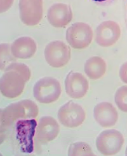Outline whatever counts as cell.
Returning a JSON list of instances; mask_svg holds the SVG:
<instances>
[{
    "mask_svg": "<svg viewBox=\"0 0 127 156\" xmlns=\"http://www.w3.org/2000/svg\"><path fill=\"white\" fill-rule=\"evenodd\" d=\"M31 76V71L26 65L21 63H11L5 68L1 77V90L6 95L19 94L22 92Z\"/></svg>",
    "mask_w": 127,
    "mask_h": 156,
    "instance_id": "6da1fadb",
    "label": "cell"
},
{
    "mask_svg": "<svg viewBox=\"0 0 127 156\" xmlns=\"http://www.w3.org/2000/svg\"><path fill=\"white\" fill-rule=\"evenodd\" d=\"M44 55L46 62L50 66L62 67L66 65L70 59L71 49L62 41H53L45 47Z\"/></svg>",
    "mask_w": 127,
    "mask_h": 156,
    "instance_id": "7a4b0ae2",
    "label": "cell"
},
{
    "mask_svg": "<svg viewBox=\"0 0 127 156\" xmlns=\"http://www.w3.org/2000/svg\"><path fill=\"white\" fill-rule=\"evenodd\" d=\"M122 134L115 129L104 130L97 138L96 144L98 151L105 155H111L118 153L124 143Z\"/></svg>",
    "mask_w": 127,
    "mask_h": 156,
    "instance_id": "3957f363",
    "label": "cell"
},
{
    "mask_svg": "<svg viewBox=\"0 0 127 156\" xmlns=\"http://www.w3.org/2000/svg\"><path fill=\"white\" fill-rule=\"evenodd\" d=\"M37 125L34 119L19 120L16 126V137L24 152L31 153L34 150L33 138Z\"/></svg>",
    "mask_w": 127,
    "mask_h": 156,
    "instance_id": "277c9868",
    "label": "cell"
},
{
    "mask_svg": "<svg viewBox=\"0 0 127 156\" xmlns=\"http://www.w3.org/2000/svg\"><path fill=\"white\" fill-rule=\"evenodd\" d=\"M20 18L22 22L28 26L37 25L43 15L42 0H20Z\"/></svg>",
    "mask_w": 127,
    "mask_h": 156,
    "instance_id": "5b68a950",
    "label": "cell"
},
{
    "mask_svg": "<svg viewBox=\"0 0 127 156\" xmlns=\"http://www.w3.org/2000/svg\"><path fill=\"white\" fill-rule=\"evenodd\" d=\"M67 94L71 97L78 99L83 97L89 89V83L87 79L82 74L70 72L65 81Z\"/></svg>",
    "mask_w": 127,
    "mask_h": 156,
    "instance_id": "8992f818",
    "label": "cell"
},
{
    "mask_svg": "<svg viewBox=\"0 0 127 156\" xmlns=\"http://www.w3.org/2000/svg\"><path fill=\"white\" fill-rule=\"evenodd\" d=\"M61 120L65 126L71 128L78 127L82 124L85 118V113L78 104L70 101L62 108Z\"/></svg>",
    "mask_w": 127,
    "mask_h": 156,
    "instance_id": "52a82bcc",
    "label": "cell"
},
{
    "mask_svg": "<svg viewBox=\"0 0 127 156\" xmlns=\"http://www.w3.org/2000/svg\"><path fill=\"white\" fill-rule=\"evenodd\" d=\"M94 116L97 122L104 127L114 126L118 118L116 108L111 103L108 102L97 104L94 108Z\"/></svg>",
    "mask_w": 127,
    "mask_h": 156,
    "instance_id": "ba28073f",
    "label": "cell"
},
{
    "mask_svg": "<svg viewBox=\"0 0 127 156\" xmlns=\"http://www.w3.org/2000/svg\"><path fill=\"white\" fill-rule=\"evenodd\" d=\"M92 31L86 28H69L66 34V39L69 44L73 48L82 49L87 47L93 40Z\"/></svg>",
    "mask_w": 127,
    "mask_h": 156,
    "instance_id": "9c48e42d",
    "label": "cell"
},
{
    "mask_svg": "<svg viewBox=\"0 0 127 156\" xmlns=\"http://www.w3.org/2000/svg\"><path fill=\"white\" fill-rule=\"evenodd\" d=\"M36 49L35 41L29 37H22L17 39L10 47L11 51L14 57L24 59L32 57Z\"/></svg>",
    "mask_w": 127,
    "mask_h": 156,
    "instance_id": "30bf717a",
    "label": "cell"
},
{
    "mask_svg": "<svg viewBox=\"0 0 127 156\" xmlns=\"http://www.w3.org/2000/svg\"><path fill=\"white\" fill-rule=\"evenodd\" d=\"M34 94L38 96H58L61 88L59 81L55 78L46 77L39 80L34 87Z\"/></svg>",
    "mask_w": 127,
    "mask_h": 156,
    "instance_id": "8fae6325",
    "label": "cell"
},
{
    "mask_svg": "<svg viewBox=\"0 0 127 156\" xmlns=\"http://www.w3.org/2000/svg\"><path fill=\"white\" fill-rule=\"evenodd\" d=\"M84 69L85 73L89 78L96 80L104 75L107 69V64L101 57L93 56L86 60Z\"/></svg>",
    "mask_w": 127,
    "mask_h": 156,
    "instance_id": "7c38bea8",
    "label": "cell"
},
{
    "mask_svg": "<svg viewBox=\"0 0 127 156\" xmlns=\"http://www.w3.org/2000/svg\"><path fill=\"white\" fill-rule=\"evenodd\" d=\"M67 8L63 4L56 3L52 5L47 13V18L49 23L56 27H62L67 22Z\"/></svg>",
    "mask_w": 127,
    "mask_h": 156,
    "instance_id": "4fadbf2b",
    "label": "cell"
},
{
    "mask_svg": "<svg viewBox=\"0 0 127 156\" xmlns=\"http://www.w3.org/2000/svg\"><path fill=\"white\" fill-rule=\"evenodd\" d=\"M120 35V30L116 28H100L97 30L96 41L100 46L108 47L115 44L119 39Z\"/></svg>",
    "mask_w": 127,
    "mask_h": 156,
    "instance_id": "5bb4252c",
    "label": "cell"
},
{
    "mask_svg": "<svg viewBox=\"0 0 127 156\" xmlns=\"http://www.w3.org/2000/svg\"><path fill=\"white\" fill-rule=\"evenodd\" d=\"M69 155L71 156H93L92 148L87 144L78 142L72 144L70 147Z\"/></svg>",
    "mask_w": 127,
    "mask_h": 156,
    "instance_id": "9a60e30c",
    "label": "cell"
},
{
    "mask_svg": "<svg viewBox=\"0 0 127 156\" xmlns=\"http://www.w3.org/2000/svg\"><path fill=\"white\" fill-rule=\"evenodd\" d=\"M115 102L118 108L123 112H127V86L120 87L114 96Z\"/></svg>",
    "mask_w": 127,
    "mask_h": 156,
    "instance_id": "2e32d148",
    "label": "cell"
},
{
    "mask_svg": "<svg viewBox=\"0 0 127 156\" xmlns=\"http://www.w3.org/2000/svg\"><path fill=\"white\" fill-rule=\"evenodd\" d=\"M9 45L8 44H2L0 46V51H1V58L2 57V59H1V61L2 60V61L1 62V63H2V64L1 65V66L2 65V67L1 68H2V69L4 68H5V65L6 63V61L8 63L9 61H10L13 59L12 57L11 56L10 53H11V49H10Z\"/></svg>",
    "mask_w": 127,
    "mask_h": 156,
    "instance_id": "e0dca14e",
    "label": "cell"
},
{
    "mask_svg": "<svg viewBox=\"0 0 127 156\" xmlns=\"http://www.w3.org/2000/svg\"><path fill=\"white\" fill-rule=\"evenodd\" d=\"M119 74L121 80L127 83V62L123 64L121 67Z\"/></svg>",
    "mask_w": 127,
    "mask_h": 156,
    "instance_id": "ac0fdd59",
    "label": "cell"
},
{
    "mask_svg": "<svg viewBox=\"0 0 127 156\" xmlns=\"http://www.w3.org/2000/svg\"><path fill=\"white\" fill-rule=\"evenodd\" d=\"M14 0H0V12H3L9 9Z\"/></svg>",
    "mask_w": 127,
    "mask_h": 156,
    "instance_id": "d6986e66",
    "label": "cell"
},
{
    "mask_svg": "<svg viewBox=\"0 0 127 156\" xmlns=\"http://www.w3.org/2000/svg\"><path fill=\"white\" fill-rule=\"evenodd\" d=\"M95 2H103L107 1L108 0H93Z\"/></svg>",
    "mask_w": 127,
    "mask_h": 156,
    "instance_id": "ffe728a7",
    "label": "cell"
}]
</instances>
